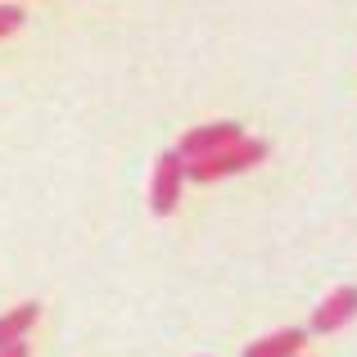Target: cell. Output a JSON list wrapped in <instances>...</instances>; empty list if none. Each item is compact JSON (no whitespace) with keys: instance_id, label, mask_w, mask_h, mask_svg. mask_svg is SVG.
I'll use <instances>...</instances> for the list:
<instances>
[{"instance_id":"cell-1","label":"cell","mask_w":357,"mask_h":357,"mask_svg":"<svg viewBox=\"0 0 357 357\" xmlns=\"http://www.w3.org/2000/svg\"><path fill=\"white\" fill-rule=\"evenodd\" d=\"M262 158H267V140H258V136H240L236 145L218 149V154L190 158V163H185V181L213 185V181H227V176H240V172H249V167H258Z\"/></svg>"},{"instance_id":"cell-2","label":"cell","mask_w":357,"mask_h":357,"mask_svg":"<svg viewBox=\"0 0 357 357\" xmlns=\"http://www.w3.org/2000/svg\"><path fill=\"white\" fill-rule=\"evenodd\" d=\"M181 185H185V158L181 149H163L154 163V181H149V208L154 218H167L181 204Z\"/></svg>"},{"instance_id":"cell-3","label":"cell","mask_w":357,"mask_h":357,"mask_svg":"<svg viewBox=\"0 0 357 357\" xmlns=\"http://www.w3.org/2000/svg\"><path fill=\"white\" fill-rule=\"evenodd\" d=\"M244 136V127L240 122H231V118H222V122H204V127H190L181 136V158L190 163V158H204V154H218V149H227V145H236V140Z\"/></svg>"},{"instance_id":"cell-4","label":"cell","mask_w":357,"mask_h":357,"mask_svg":"<svg viewBox=\"0 0 357 357\" xmlns=\"http://www.w3.org/2000/svg\"><path fill=\"white\" fill-rule=\"evenodd\" d=\"M357 317V285H340L312 307V335H335Z\"/></svg>"},{"instance_id":"cell-5","label":"cell","mask_w":357,"mask_h":357,"mask_svg":"<svg viewBox=\"0 0 357 357\" xmlns=\"http://www.w3.org/2000/svg\"><path fill=\"white\" fill-rule=\"evenodd\" d=\"M36 321H41V303H36V298H27V303L9 307V312L0 317V353L14 349V344H23L27 331H32Z\"/></svg>"},{"instance_id":"cell-6","label":"cell","mask_w":357,"mask_h":357,"mask_svg":"<svg viewBox=\"0 0 357 357\" xmlns=\"http://www.w3.org/2000/svg\"><path fill=\"white\" fill-rule=\"evenodd\" d=\"M307 344V331H298V326H285V331L276 335H262L258 344H249L244 357H298Z\"/></svg>"},{"instance_id":"cell-7","label":"cell","mask_w":357,"mask_h":357,"mask_svg":"<svg viewBox=\"0 0 357 357\" xmlns=\"http://www.w3.org/2000/svg\"><path fill=\"white\" fill-rule=\"evenodd\" d=\"M18 27H23V9H18V5H0V41L14 36Z\"/></svg>"},{"instance_id":"cell-8","label":"cell","mask_w":357,"mask_h":357,"mask_svg":"<svg viewBox=\"0 0 357 357\" xmlns=\"http://www.w3.org/2000/svg\"><path fill=\"white\" fill-rule=\"evenodd\" d=\"M0 357H27V344H14V349H5Z\"/></svg>"},{"instance_id":"cell-9","label":"cell","mask_w":357,"mask_h":357,"mask_svg":"<svg viewBox=\"0 0 357 357\" xmlns=\"http://www.w3.org/2000/svg\"><path fill=\"white\" fill-rule=\"evenodd\" d=\"M298 357H303V353H298Z\"/></svg>"}]
</instances>
